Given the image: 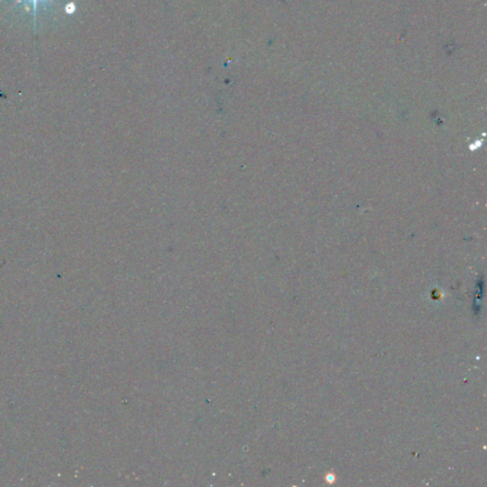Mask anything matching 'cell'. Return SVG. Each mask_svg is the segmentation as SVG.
Returning a JSON list of instances; mask_svg holds the SVG:
<instances>
[{
  "mask_svg": "<svg viewBox=\"0 0 487 487\" xmlns=\"http://www.w3.org/2000/svg\"><path fill=\"white\" fill-rule=\"evenodd\" d=\"M32 1H34V14H36L37 7V4H39V0H32ZM19 2H21V0H17V3H19Z\"/></svg>",
  "mask_w": 487,
  "mask_h": 487,
  "instance_id": "obj_2",
  "label": "cell"
},
{
  "mask_svg": "<svg viewBox=\"0 0 487 487\" xmlns=\"http://www.w3.org/2000/svg\"><path fill=\"white\" fill-rule=\"evenodd\" d=\"M66 12H67V14H72V12H74V4L70 3L69 5H67Z\"/></svg>",
  "mask_w": 487,
  "mask_h": 487,
  "instance_id": "obj_1",
  "label": "cell"
}]
</instances>
